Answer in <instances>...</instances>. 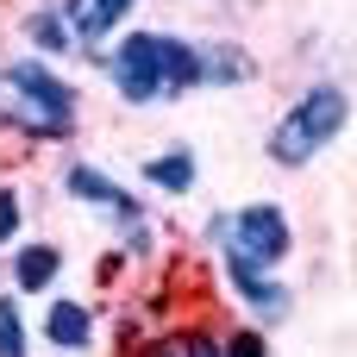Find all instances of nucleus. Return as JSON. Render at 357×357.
Returning a JSON list of instances; mask_svg holds the SVG:
<instances>
[{
	"label": "nucleus",
	"mask_w": 357,
	"mask_h": 357,
	"mask_svg": "<svg viewBox=\"0 0 357 357\" xmlns=\"http://www.w3.org/2000/svg\"><path fill=\"white\" fill-rule=\"evenodd\" d=\"M345 126H351V88H345V82H314V88L270 126L264 157H270L276 169H307L333 138H345Z\"/></svg>",
	"instance_id": "f257e3e1"
},
{
	"label": "nucleus",
	"mask_w": 357,
	"mask_h": 357,
	"mask_svg": "<svg viewBox=\"0 0 357 357\" xmlns=\"http://www.w3.org/2000/svg\"><path fill=\"white\" fill-rule=\"evenodd\" d=\"M157 38H163V31H126L119 44H107L100 75L113 82V94H119L126 107L163 100V56H157Z\"/></svg>",
	"instance_id": "f03ea898"
},
{
	"label": "nucleus",
	"mask_w": 357,
	"mask_h": 357,
	"mask_svg": "<svg viewBox=\"0 0 357 357\" xmlns=\"http://www.w3.org/2000/svg\"><path fill=\"white\" fill-rule=\"evenodd\" d=\"M0 88H6V100H19V107H31V113H44V119L75 126L82 94H75V82L56 75V63H44V56H13V63H0Z\"/></svg>",
	"instance_id": "7ed1b4c3"
},
{
	"label": "nucleus",
	"mask_w": 357,
	"mask_h": 357,
	"mask_svg": "<svg viewBox=\"0 0 357 357\" xmlns=\"http://www.w3.org/2000/svg\"><path fill=\"white\" fill-rule=\"evenodd\" d=\"M226 245H238L245 257H257L264 270H282L289 251H295V226H289V207L276 201H245V207H226Z\"/></svg>",
	"instance_id": "20e7f679"
},
{
	"label": "nucleus",
	"mask_w": 357,
	"mask_h": 357,
	"mask_svg": "<svg viewBox=\"0 0 357 357\" xmlns=\"http://www.w3.org/2000/svg\"><path fill=\"white\" fill-rule=\"evenodd\" d=\"M38 333H44V345H56V351H94V339H100V314H94L88 301H75V295H50Z\"/></svg>",
	"instance_id": "39448f33"
},
{
	"label": "nucleus",
	"mask_w": 357,
	"mask_h": 357,
	"mask_svg": "<svg viewBox=\"0 0 357 357\" xmlns=\"http://www.w3.org/2000/svg\"><path fill=\"white\" fill-rule=\"evenodd\" d=\"M201 50V88H251L257 82V56L232 38H195Z\"/></svg>",
	"instance_id": "423d86ee"
},
{
	"label": "nucleus",
	"mask_w": 357,
	"mask_h": 357,
	"mask_svg": "<svg viewBox=\"0 0 357 357\" xmlns=\"http://www.w3.org/2000/svg\"><path fill=\"white\" fill-rule=\"evenodd\" d=\"M226 282H232L238 307L251 314V326H282L295 314V289L282 276H226Z\"/></svg>",
	"instance_id": "0eeeda50"
},
{
	"label": "nucleus",
	"mask_w": 357,
	"mask_h": 357,
	"mask_svg": "<svg viewBox=\"0 0 357 357\" xmlns=\"http://www.w3.org/2000/svg\"><path fill=\"white\" fill-rule=\"evenodd\" d=\"M63 276V245L38 238V245H19L13 251V289L6 295H50Z\"/></svg>",
	"instance_id": "6e6552de"
},
{
	"label": "nucleus",
	"mask_w": 357,
	"mask_h": 357,
	"mask_svg": "<svg viewBox=\"0 0 357 357\" xmlns=\"http://www.w3.org/2000/svg\"><path fill=\"white\" fill-rule=\"evenodd\" d=\"M138 176H144L157 195H195V182H201V157H195L188 144H169V151H157L151 163H138Z\"/></svg>",
	"instance_id": "1a4fd4ad"
},
{
	"label": "nucleus",
	"mask_w": 357,
	"mask_h": 357,
	"mask_svg": "<svg viewBox=\"0 0 357 357\" xmlns=\"http://www.w3.org/2000/svg\"><path fill=\"white\" fill-rule=\"evenodd\" d=\"M157 56H163V100H182V94H195L201 88V50H195V38H157Z\"/></svg>",
	"instance_id": "9d476101"
},
{
	"label": "nucleus",
	"mask_w": 357,
	"mask_h": 357,
	"mask_svg": "<svg viewBox=\"0 0 357 357\" xmlns=\"http://www.w3.org/2000/svg\"><path fill=\"white\" fill-rule=\"evenodd\" d=\"M63 195L82 201V207H100V213H113V207L126 201V188H119L100 163H69V169H63Z\"/></svg>",
	"instance_id": "9b49d317"
},
{
	"label": "nucleus",
	"mask_w": 357,
	"mask_h": 357,
	"mask_svg": "<svg viewBox=\"0 0 357 357\" xmlns=\"http://www.w3.org/2000/svg\"><path fill=\"white\" fill-rule=\"evenodd\" d=\"M19 25H25V38H31V50H38L44 63H56V56H69V50H75V38H69V19H63L56 6H31Z\"/></svg>",
	"instance_id": "f8f14e48"
},
{
	"label": "nucleus",
	"mask_w": 357,
	"mask_h": 357,
	"mask_svg": "<svg viewBox=\"0 0 357 357\" xmlns=\"http://www.w3.org/2000/svg\"><path fill=\"white\" fill-rule=\"evenodd\" d=\"M0 132H19V138H31V144H63V138H75V126L44 119V113H31V107H19V100L0 107Z\"/></svg>",
	"instance_id": "ddd939ff"
},
{
	"label": "nucleus",
	"mask_w": 357,
	"mask_h": 357,
	"mask_svg": "<svg viewBox=\"0 0 357 357\" xmlns=\"http://www.w3.org/2000/svg\"><path fill=\"white\" fill-rule=\"evenodd\" d=\"M0 357H31V333H25L19 295H0Z\"/></svg>",
	"instance_id": "4468645a"
},
{
	"label": "nucleus",
	"mask_w": 357,
	"mask_h": 357,
	"mask_svg": "<svg viewBox=\"0 0 357 357\" xmlns=\"http://www.w3.org/2000/svg\"><path fill=\"white\" fill-rule=\"evenodd\" d=\"M220 351L226 357H270V339H264V326H232V333H220Z\"/></svg>",
	"instance_id": "2eb2a0df"
},
{
	"label": "nucleus",
	"mask_w": 357,
	"mask_h": 357,
	"mask_svg": "<svg viewBox=\"0 0 357 357\" xmlns=\"http://www.w3.org/2000/svg\"><path fill=\"white\" fill-rule=\"evenodd\" d=\"M19 226H25V201H19V188H13V182H0V245H13V238H19Z\"/></svg>",
	"instance_id": "dca6fc26"
},
{
	"label": "nucleus",
	"mask_w": 357,
	"mask_h": 357,
	"mask_svg": "<svg viewBox=\"0 0 357 357\" xmlns=\"http://www.w3.org/2000/svg\"><path fill=\"white\" fill-rule=\"evenodd\" d=\"M138 357H188V333H157L138 345Z\"/></svg>",
	"instance_id": "f3484780"
},
{
	"label": "nucleus",
	"mask_w": 357,
	"mask_h": 357,
	"mask_svg": "<svg viewBox=\"0 0 357 357\" xmlns=\"http://www.w3.org/2000/svg\"><path fill=\"white\" fill-rule=\"evenodd\" d=\"M188 357H226L220 351V333L213 326H188Z\"/></svg>",
	"instance_id": "a211bd4d"
},
{
	"label": "nucleus",
	"mask_w": 357,
	"mask_h": 357,
	"mask_svg": "<svg viewBox=\"0 0 357 357\" xmlns=\"http://www.w3.org/2000/svg\"><path fill=\"white\" fill-rule=\"evenodd\" d=\"M226 232H232V226H226V207H220V213H213V220H207V245H213V251H220V245H226Z\"/></svg>",
	"instance_id": "6ab92c4d"
}]
</instances>
